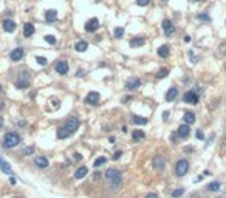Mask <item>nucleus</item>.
Returning a JSON list of instances; mask_svg holds the SVG:
<instances>
[{"label":"nucleus","mask_w":226,"mask_h":198,"mask_svg":"<svg viewBox=\"0 0 226 198\" xmlns=\"http://www.w3.org/2000/svg\"><path fill=\"white\" fill-rule=\"evenodd\" d=\"M98 28H99V20H98L96 17H93V19H90L88 22H85V31H87V33H95Z\"/></svg>","instance_id":"nucleus-8"},{"label":"nucleus","mask_w":226,"mask_h":198,"mask_svg":"<svg viewBox=\"0 0 226 198\" xmlns=\"http://www.w3.org/2000/svg\"><path fill=\"white\" fill-rule=\"evenodd\" d=\"M25 56V50L24 48H16L11 51V54H9V57H11V60L13 62H17V60H20L22 57Z\"/></svg>","instance_id":"nucleus-11"},{"label":"nucleus","mask_w":226,"mask_h":198,"mask_svg":"<svg viewBox=\"0 0 226 198\" xmlns=\"http://www.w3.org/2000/svg\"><path fill=\"white\" fill-rule=\"evenodd\" d=\"M2 127H3V118L0 116V128H2Z\"/></svg>","instance_id":"nucleus-46"},{"label":"nucleus","mask_w":226,"mask_h":198,"mask_svg":"<svg viewBox=\"0 0 226 198\" xmlns=\"http://www.w3.org/2000/svg\"><path fill=\"white\" fill-rule=\"evenodd\" d=\"M146 44V39L144 37H135V39H132L130 42H129V45L132 47V48H136V47H143Z\"/></svg>","instance_id":"nucleus-17"},{"label":"nucleus","mask_w":226,"mask_h":198,"mask_svg":"<svg viewBox=\"0 0 226 198\" xmlns=\"http://www.w3.org/2000/svg\"><path fill=\"white\" fill-rule=\"evenodd\" d=\"M144 136H146V133H144L143 130H135V132H133V135H132L133 141H139V139H143Z\"/></svg>","instance_id":"nucleus-28"},{"label":"nucleus","mask_w":226,"mask_h":198,"mask_svg":"<svg viewBox=\"0 0 226 198\" xmlns=\"http://www.w3.org/2000/svg\"><path fill=\"white\" fill-rule=\"evenodd\" d=\"M88 48V44L85 42V40H79V42H76L75 45V50L76 51H79V53H84L85 50Z\"/></svg>","instance_id":"nucleus-25"},{"label":"nucleus","mask_w":226,"mask_h":198,"mask_svg":"<svg viewBox=\"0 0 226 198\" xmlns=\"http://www.w3.org/2000/svg\"><path fill=\"white\" fill-rule=\"evenodd\" d=\"M183 101L186 102V104H192V105H195V104H198V101H200V98H198V95L195 93V91H186L184 93V96H183Z\"/></svg>","instance_id":"nucleus-5"},{"label":"nucleus","mask_w":226,"mask_h":198,"mask_svg":"<svg viewBox=\"0 0 226 198\" xmlns=\"http://www.w3.org/2000/svg\"><path fill=\"white\" fill-rule=\"evenodd\" d=\"M16 87L19 88V90H22V88H26V87H29V79H28V76H26L25 79H24V76L16 82Z\"/></svg>","instance_id":"nucleus-22"},{"label":"nucleus","mask_w":226,"mask_h":198,"mask_svg":"<svg viewBox=\"0 0 226 198\" xmlns=\"http://www.w3.org/2000/svg\"><path fill=\"white\" fill-rule=\"evenodd\" d=\"M183 119H184V124H194L195 122V115H194V112H184V116H183Z\"/></svg>","instance_id":"nucleus-21"},{"label":"nucleus","mask_w":226,"mask_h":198,"mask_svg":"<svg viewBox=\"0 0 226 198\" xmlns=\"http://www.w3.org/2000/svg\"><path fill=\"white\" fill-rule=\"evenodd\" d=\"M33 153H34V148L33 147H25L24 148V155H26V156H28V155H33Z\"/></svg>","instance_id":"nucleus-38"},{"label":"nucleus","mask_w":226,"mask_h":198,"mask_svg":"<svg viewBox=\"0 0 226 198\" xmlns=\"http://www.w3.org/2000/svg\"><path fill=\"white\" fill-rule=\"evenodd\" d=\"M132 121L135 124H138V125H146V124H147V119H146V118H141V116H136V115L132 116Z\"/></svg>","instance_id":"nucleus-27"},{"label":"nucleus","mask_w":226,"mask_h":198,"mask_svg":"<svg viewBox=\"0 0 226 198\" xmlns=\"http://www.w3.org/2000/svg\"><path fill=\"white\" fill-rule=\"evenodd\" d=\"M167 74H169V70H167V68H161V70L158 71V74H156V77H158V79H163V77H166Z\"/></svg>","instance_id":"nucleus-32"},{"label":"nucleus","mask_w":226,"mask_h":198,"mask_svg":"<svg viewBox=\"0 0 226 198\" xmlns=\"http://www.w3.org/2000/svg\"><path fill=\"white\" fill-rule=\"evenodd\" d=\"M194 2H200V0H194Z\"/></svg>","instance_id":"nucleus-49"},{"label":"nucleus","mask_w":226,"mask_h":198,"mask_svg":"<svg viewBox=\"0 0 226 198\" xmlns=\"http://www.w3.org/2000/svg\"><path fill=\"white\" fill-rule=\"evenodd\" d=\"M105 178L110 181V186H112L113 190L119 189V186H121V183H123V175H121V172H119L118 169H108V170L105 172Z\"/></svg>","instance_id":"nucleus-1"},{"label":"nucleus","mask_w":226,"mask_h":198,"mask_svg":"<svg viewBox=\"0 0 226 198\" xmlns=\"http://www.w3.org/2000/svg\"><path fill=\"white\" fill-rule=\"evenodd\" d=\"M45 19H47V22H56L57 20V11L56 9H48L45 13Z\"/></svg>","instance_id":"nucleus-19"},{"label":"nucleus","mask_w":226,"mask_h":198,"mask_svg":"<svg viewBox=\"0 0 226 198\" xmlns=\"http://www.w3.org/2000/svg\"><path fill=\"white\" fill-rule=\"evenodd\" d=\"M189 57H191V59H192V60H194V64H197V60H198V57H195V56H194V53H192V51H189Z\"/></svg>","instance_id":"nucleus-40"},{"label":"nucleus","mask_w":226,"mask_h":198,"mask_svg":"<svg viewBox=\"0 0 226 198\" xmlns=\"http://www.w3.org/2000/svg\"><path fill=\"white\" fill-rule=\"evenodd\" d=\"M183 194H184V189H175V190L172 192V197H174V198H180Z\"/></svg>","instance_id":"nucleus-35"},{"label":"nucleus","mask_w":226,"mask_h":198,"mask_svg":"<svg viewBox=\"0 0 226 198\" xmlns=\"http://www.w3.org/2000/svg\"><path fill=\"white\" fill-rule=\"evenodd\" d=\"M3 107H5V104H3V102L0 101V110H3Z\"/></svg>","instance_id":"nucleus-47"},{"label":"nucleus","mask_w":226,"mask_h":198,"mask_svg":"<svg viewBox=\"0 0 226 198\" xmlns=\"http://www.w3.org/2000/svg\"><path fill=\"white\" fill-rule=\"evenodd\" d=\"M138 87H141V79H139V77H129V79H127V82H126L127 90L133 91V90H136Z\"/></svg>","instance_id":"nucleus-7"},{"label":"nucleus","mask_w":226,"mask_h":198,"mask_svg":"<svg viewBox=\"0 0 226 198\" xmlns=\"http://www.w3.org/2000/svg\"><path fill=\"white\" fill-rule=\"evenodd\" d=\"M56 71L59 74H67L68 73V64L65 62V60H59V62H56Z\"/></svg>","instance_id":"nucleus-14"},{"label":"nucleus","mask_w":226,"mask_h":198,"mask_svg":"<svg viewBox=\"0 0 226 198\" xmlns=\"http://www.w3.org/2000/svg\"><path fill=\"white\" fill-rule=\"evenodd\" d=\"M189 133H191V125L189 124H181L178 127V136L180 138H187Z\"/></svg>","instance_id":"nucleus-13"},{"label":"nucleus","mask_w":226,"mask_h":198,"mask_svg":"<svg viewBox=\"0 0 226 198\" xmlns=\"http://www.w3.org/2000/svg\"><path fill=\"white\" fill-rule=\"evenodd\" d=\"M34 31H36V29H34V25L33 23L24 25V36H25V37H31V36L34 34Z\"/></svg>","instance_id":"nucleus-20"},{"label":"nucleus","mask_w":226,"mask_h":198,"mask_svg":"<svg viewBox=\"0 0 226 198\" xmlns=\"http://www.w3.org/2000/svg\"><path fill=\"white\" fill-rule=\"evenodd\" d=\"M195 135H197V138H198V139H204V135H203V132H201L200 128L197 130V133H195Z\"/></svg>","instance_id":"nucleus-39"},{"label":"nucleus","mask_w":226,"mask_h":198,"mask_svg":"<svg viewBox=\"0 0 226 198\" xmlns=\"http://www.w3.org/2000/svg\"><path fill=\"white\" fill-rule=\"evenodd\" d=\"M20 143V135L16 132H8L3 138V147L5 148H13Z\"/></svg>","instance_id":"nucleus-2"},{"label":"nucleus","mask_w":226,"mask_h":198,"mask_svg":"<svg viewBox=\"0 0 226 198\" xmlns=\"http://www.w3.org/2000/svg\"><path fill=\"white\" fill-rule=\"evenodd\" d=\"M197 19H198V20H203V22H211V17H209L208 14H198Z\"/></svg>","instance_id":"nucleus-36"},{"label":"nucleus","mask_w":226,"mask_h":198,"mask_svg":"<svg viewBox=\"0 0 226 198\" xmlns=\"http://www.w3.org/2000/svg\"><path fill=\"white\" fill-rule=\"evenodd\" d=\"M99 93H96V91H90L87 96H85V102L87 104H90V105H98L99 104Z\"/></svg>","instance_id":"nucleus-9"},{"label":"nucleus","mask_w":226,"mask_h":198,"mask_svg":"<svg viewBox=\"0 0 226 198\" xmlns=\"http://www.w3.org/2000/svg\"><path fill=\"white\" fill-rule=\"evenodd\" d=\"M79 125H81V122H79V119L77 118H68L67 119V122L64 124V127H65V130L70 133V135H73L76 130L79 128Z\"/></svg>","instance_id":"nucleus-3"},{"label":"nucleus","mask_w":226,"mask_h":198,"mask_svg":"<svg viewBox=\"0 0 226 198\" xmlns=\"http://www.w3.org/2000/svg\"><path fill=\"white\" fill-rule=\"evenodd\" d=\"M3 29L6 31V33H14L16 31V22H13L11 19H6V20H3Z\"/></svg>","instance_id":"nucleus-16"},{"label":"nucleus","mask_w":226,"mask_h":198,"mask_svg":"<svg viewBox=\"0 0 226 198\" xmlns=\"http://www.w3.org/2000/svg\"><path fill=\"white\" fill-rule=\"evenodd\" d=\"M0 170L6 175H13V170H11V166L8 164V161H5V158L0 155Z\"/></svg>","instance_id":"nucleus-15"},{"label":"nucleus","mask_w":226,"mask_h":198,"mask_svg":"<svg viewBox=\"0 0 226 198\" xmlns=\"http://www.w3.org/2000/svg\"><path fill=\"white\" fill-rule=\"evenodd\" d=\"M161 26H163V29H164V34H166V36H172V34L175 33V26L172 25V22H171L169 19H164Z\"/></svg>","instance_id":"nucleus-10"},{"label":"nucleus","mask_w":226,"mask_h":198,"mask_svg":"<svg viewBox=\"0 0 226 198\" xmlns=\"http://www.w3.org/2000/svg\"><path fill=\"white\" fill-rule=\"evenodd\" d=\"M144 198H158V195H156V194H147Z\"/></svg>","instance_id":"nucleus-42"},{"label":"nucleus","mask_w":226,"mask_h":198,"mask_svg":"<svg viewBox=\"0 0 226 198\" xmlns=\"http://www.w3.org/2000/svg\"><path fill=\"white\" fill-rule=\"evenodd\" d=\"M0 93H2V85H0Z\"/></svg>","instance_id":"nucleus-48"},{"label":"nucleus","mask_w":226,"mask_h":198,"mask_svg":"<svg viewBox=\"0 0 226 198\" xmlns=\"http://www.w3.org/2000/svg\"><path fill=\"white\" fill-rule=\"evenodd\" d=\"M87 173H88V169H87L85 166H82V167H79V169L75 172V178L76 180H82V178H85Z\"/></svg>","instance_id":"nucleus-23"},{"label":"nucleus","mask_w":226,"mask_h":198,"mask_svg":"<svg viewBox=\"0 0 226 198\" xmlns=\"http://www.w3.org/2000/svg\"><path fill=\"white\" fill-rule=\"evenodd\" d=\"M121 155H123V152H121V150H118V152H115V155H113V159H118V158H119Z\"/></svg>","instance_id":"nucleus-41"},{"label":"nucleus","mask_w":226,"mask_h":198,"mask_svg":"<svg viewBox=\"0 0 226 198\" xmlns=\"http://www.w3.org/2000/svg\"><path fill=\"white\" fill-rule=\"evenodd\" d=\"M150 3V0H136V5L138 6H147Z\"/></svg>","instance_id":"nucleus-37"},{"label":"nucleus","mask_w":226,"mask_h":198,"mask_svg":"<svg viewBox=\"0 0 226 198\" xmlns=\"http://www.w3.org/2000/svg\"><path fill=\"white\" fill-rule=\"evenodd\" d=\"M19 125H20V127H25L26 122H25V121H20V122H19Z\"/></svg>","instance_id":"nucleus-45"},{"label":"nucleus","mask_w":226,"mask_h":198,"mask_svg":"<svg viewBox=\"0 0 226 198\" xmlns=\"http://www.w3.org/2000/svg\"><path fill=\"white\" fill-rule=\"evenodd\" d=\"M220 186H222V184H220L218 181H212V183L208 184V190H211V192H217V190L220 189Z\"/></svg>","instance_id":"nucleus-29"},{"label":"nucleus","mask_w":226,"mask_h":198,"mask_svg":"<svg viewBox=\"0 0 226 198\" xmlns=\"http://www.w3.org/2000/svg\"><path fill=\"white\" fill-rule=\"evenodd\" d=\"M34 164H36L39 169H47V167L50 166V161H48L47 156H37V158L34 159Z\"/></svg>","instance_id":"nucleus-12"},{"label":"nucleus","mask_w":226,"mask_h":198,"mask_svg":"<svg viewBox=\"0 0 226 198\" xmlns=\"http://www.w3.org/2000/svg\"><path fill=\"white\" fill-rule=\"evenodd\" d=\"M105 163H107V158H105V156H99V158H96V161L93 163V166L98 169V167H101V166H104Z\"/></svg>","instance_id":"nucleus-30"},{"label":"nucleus","mask_w":226,"mask_h":198,"mask_svg":"<svg viewBox=\"0 0 226 198\" xmlns=\"http://www.w3.org/2000/svg\"><path fill=\"white\" fill-rule=\"evenodd\" d=\"M176 96H178V88H176V87H172V88H169V91L166 93V101H167V102H172Z\"/></svg>","instance_id":"nucleus-18"},{"label":"nucleus","mask_w":226,"mask_h":198,"mask_svg":"<svg viewBox=\"0 0 226 198\" xmlns=\"http://www.w3.org/2000/svg\"><path fill=\"white\" fill-rule=\"evenodd\" d=\"M45 42H48L50 45H54L57 40H56V37L54 36H51V34H48V36H45Z\"/></svg>","instance_id":"nucleus-34"},{"label":"nucleus","mask_w":226,"mask_h":198,"mask_svg":"<svg viewBox=\"0 0 226 198\" xmlns=\"http://www.w3.org/2000/svg\"><path fill=\"white\" fill-rule=\"evenodd\" d=\"M169 53H171L169 45H161V47L158 48V56H160V57H163V59H166V57L169 56Z\"/></svg>","instance_id":"nucleus-24"},{"label":"nucleus","mask_w":226,"mask_h":198,"mask_svg":"<svg viewBox=\"0 0 226 198\" xmlns=\"http://www.w3.org/2000/svg\"><path fill=\"white\" fill-rule=\"evenodd\" d=\"M70 136H71V135L65 130V127H60V128L57 130V138H59V139H67V138H70Z\"/></svg>","instance_id":"nucleus-26"},{"label":"nucleus","mask_w":226,"mask_h":198,"mask_svg":"<svg viewBox=\"0 0 226 198\" xmlns=\"http://www.w3.org/2000/svg\"><path fill=\"white\" fill-rule=\"evenodd\" d=\"M163 118H164V119H167V118H169V112H164V115H163Z\"/></svg>","instance_id":"nucleus-44"},{"label":"nucleus","mask_w":226,"mask_h":198,"mask_svg":"<svg viewBox=\"0 0 226 198\" xmlns=\"http://www.w3.org/2000/svg\"><path fill=\"white\" fill-rule=\"evenodd\" d=\"M152 166H153V169H156V170H163L164 166H166V158L161 156V155L153 156V159H152Z\"/></svg>","instance_id":"nucleus-6"},{"label":"nucleus","mask_w":226,"mask_h":198,"mask_svg":"<svg viewBox=\"0 0 226 198\" xmlns=\"http://www.w3.org/2000/svg\"><path fill=\"white\" fill-rule=\"evenodd\" d=\"M184 42H191V36H184Z\"/></svg>","instance_id":"nucleus-43"},{"label":"nucleus","mask_w":226,"mask_h":198,"mask_svg":"<svg viewBox=\"0 0 226 198\" xmlns=\"http://www.w3.org/2000/svg\"><path fill=\"white\" fill-rule=\"evenodd\" d=\"M36 62H37L39 65H47V64H48V60H47L44 56H37V57H36Z\"/></svg>","instance_id":"nucleus-33"},{"label":"nucleus","mask_w":226,"mask_h":198,"mask_svg":"<svg viewBox=\"0 0 226 198\" xmlns=\"http://www.w3.org/2000/svg\"><path fill=\"white\" fill-rule=\"evenodd\" d=\"M189 170V161H186V159H180L178 163H176L175 166V172L178 176H184L186 173Z\"/></svg>","instance_id":"nucleus-4"},{"label":"nucleus","mask_w":226,"mask_h":198,"mask_svg":"<svg viewBox=\"0 0 226 198\" xmlns=\"http://www.w3.org/2000/svg\"><path fill=\"white\" fill-rule=\"evenodd\" d=\"M113 36H115L116 39H121V37L124 36V28H121V26L115 28V31H113Z\"/></svg>","instance_id":"nucleus-31"}]
</instances>
